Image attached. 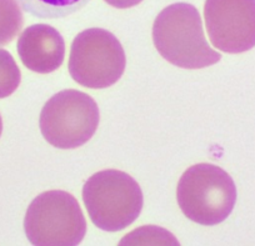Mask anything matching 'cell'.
<instances>
[{"instance_id": "cell-1", "label": "cell", "mask_w": 255, "mask_h": 246, "mask_svg": "<svg viewBox=\"0 0 255 246\" xmlns=\"http://www.w3.org/2000/svg\"><path fill=\"white\" fill-rule=\"evenodd\" d=\"M158 53L178 68L203 69L222 59L205 39L202 16L194 5L176 3L166 6L153 24Z\"/></svg>"}, {"instance_id": "cell-2", "label": "cell", "mask_w": 255, "mask_h": 246, "mask_svg": "<svg viewBox=\"0 0 255 246\" xmlns=\"http://www.w3.org/2000/svg\"><path fill=\"white\" fill-rule=\"evenodd\" d=\"M176 200L189 220L218 225L227 220L237 203L232 176L213 164H197L185 170L176 189Z\"/></svg>"}, {"instance_id": "cell-3", "label": "cell", "mask_w": 255, "mask_h": 246, "mask_svg": "<svg viewBox=\"0 0 255 246\" xmlns=\"http://www.w3.org/2000/svg\"><path fill=\"white\" fill-rule=\"evenodd\" d=\"M83 200L95 226L104 231L124 230L134 223L143 209L139 184L119 170H103L88 179Z\"/></svg>"}, {"instance_id": "cell-4", "label": "cell", "mask_w": 255, "mask_h": 246, "mask_svg": "<svg viewBox=\"0 0 255 246\" xmlns=\"http://www.w3.org/2000/svg\"><path fill=\"white\" fill-rule=\"evenodd\" d=\"M26 238L36 246L79 245L87 233V221L72 194L50 190L36 196L24 219Z\"/></svg>"}, {"instance_id": "cell-5", "label": "cell", "mask_w": 255, "mask_h": 246, "mask_svg": "<svg viewBox=\"0 0 255 246\" xmlns=\"http://www.w3.org/2000/svg\"><path fill=\"white\" fill-rule=\"evenodd\" d=\"M99 108L90 95L63 90L44 105L39 126L44 139L58 149H77L87 144L99 125Z\"/></svg>"}, {"instance_id": "cell-6", "label": "cell", "mask_w": 255, "mask_h": 246, "mask_svg": "<svg viewBox=\"0 0 255 246\" xmlns=\"http://www.w3.org/2000/svg\"><path fill=\"white\" fill-rule=\"evenodd\" d=\"M127 65L124 49L117 36L105 29L82 31L73 40L69 73L84 88L105 89L123 76Z\"/></svg>"}, {"instance_id": "cell-7", "label": "cell", "mask_w": 255, "mask_h": 246, "mask_svg": "<svg viewBox=\"0 0 255 246\" xmlns=\"http://www.w3.org/2000/svg\"><path fill=\"white\" fill-rule=\"evenodd\" d=\"M204 18L218 50L240 54L255 46V0H207Z\"/></svg>"}, {"instance_id": "cell-8", "label": "cell", "mask_w": 255, "mask_h": 246, "mask_svg": "<svg viewBox=\"0 0 255 246\" xmlns=\"http://www.w3.org/2000/svg\"><path fill=\"white\" fill-rule=\"evenodd\" d=\"M19 58L34 73L49 74L58 70L65 56V41L61 34L48 24H35L19 36Z\"/></svg>"}, {"instance_id": "cell-9", "label": "cell", "mask_w": 255, "mask_h": 246, "mask_svg": "<svg viewBox=\"0 0 255 246\" xmlns=\"http://www.w3.org/2000/svg\"><path fill=\"white\" fill-rule=\"evenodd\" d=\"M23 10L41 19L65 18L84 8L90 0H16Z\"/></svg>"}, {"instance_id": "cell-10", "label": "cell", "mask_w": 255, "mask_h": 246, "mask_svg": "<svg viewBox=\"0 0 255 246\" xmlns=\"http://www.w3.org/2000/svg\"><path fill=\"white\" fill-rule=\"evenodd\" d=\"M24 24L21 6L16 0H0V46L8 45Z\"/></svg>"}, {"instance_id": "cell-11", "label": "cell", "mask_w": 255, "mask_h": 246, "mask_svg": "<svg viewBox=\"0 0 255 246\" xmlns=\"http://www.w3.org/2000/svg\"><path fill=\"white\" fill-rule=\"evenodd\" d=\"M120 245H179V241L165 229L149 225L124 236Z\"/></svg>"}, {"instance_id": "cell-12", "label": "cell", "mask_w": 255, "mask_h": 246, "mask_svg": "<svg viewBox=\"0 0 255 246\" xmlns=\"http://www.w3.org/2000/svg\"><path fill=\"white\" fill-rule=\"evenodd\" d=\"M21 73L9 51L0 49V99L10 97L18 89Z\"/></svg>"}, {"instance_id": "cell-13", "label": "cell", "mask_w": 255, "mask_h": 246, "mask_svg": "<svg viewBox=\"0 0 255 246\" xmlns=\"http://www.w3.org/2000/svg\"><path fill=\"white\" fill-rule=\"evenodd\" d=\"M104 1L109 4V5L114 6V8L128 9L138 5V4L141 3L143 0H104Z\"/></svg>"}, {"instance_id": "cell-14", "label": "cell", "mask_w": 255, "mask_h": 246, "mask_svg": "<svg viewBox=\"0 0 255 246\" xmlns=\"http://www.w3.org/2000/svg\"><path fill=\"white\" fill-rule=\"evenodd\" d=\"M1 132H3V120H1V115H0V136H1Z\"/></svg>"}]
</instances>
